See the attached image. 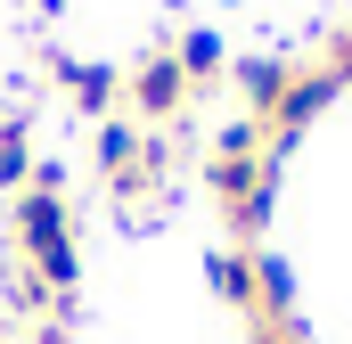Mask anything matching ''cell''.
<instances>
[{"instance_id":"6da1fadb","label":"cell","mask_w":352,"mask_h":344,"mask_svg":"<svg viewBox=\"0 0 352 344\" xmlns=\"http://www.w3.org/2000/svg\"><path fill=\"white\" fill-rule=\"evenodd\" d=\"M8 262L33 270L58 303H74V279H82V255H74V213H66V189H41L25 180L16 205H8Z\"/></svg>"},{"instance_id":"7a4b0ae2","label":"cell","mask_w":352,"mask_h":344,"mask_svg":"<svg viewBox=\"0 0 352 344\" xmlns=\"http://www.w3.org/2000/svg\"><path fill=\"white\" fill-rule=\"evenodd\" d=\"M123 107H131V115H148V123H173L180 107H188V74H180V58H173V50H148V58L131 66Z\"/></svg>"},{"instance_id":"8992f818","label":"cell","mask_w":352,"mask_h":344,"mask_svg":"<svg viewBox=\"0 0 352 344\" xmlns=\"http://www.w3.org/2000/svg\"><path fill=\"white\" fill-rule=\"evenodd\" d=\"M173 58H180V74H188V83H205V74L221 66V33H188Z\"/></svg>"},{"instance_id":"5b68a950","label":"cell","mask_w":352,"mask_h":344,"mask_svg":"<svg viewBox=\"0 0 352 344\" xmlns=\"http://www.w3.org/2000/svg\"><path fill=\"white\" fill-rule=\"evenodd\" d=\"M238 90H246L254 115H270V107L287 98V66H278V58H246V66H238Z\"/></svg>"},{"instance_id":"277c9868","label":"cell","mask_w":352,"mask_h":344,"mask_svg":"<svg viewBox=\"0 0 352 344\" xmlns=\"http://www.w3.org/2000/svg\"><path fill=\"white\" fill-rule=\"evenodd\" d=\"M58 83L74 90V107H82V115H107V107H115V74H107V66H82V58H58Z\"/></svg>"},{"instance_id":"3957f363","label":"cell","mask_w":352,"mask_h":344,"mask_svg":"<svg viewBox=\"0 0 352 344\" xmlns=\"http://www.w3.org/2000/svg\"><path fill=\"white\" fill-rule=\"evenodd\" d=\"M33 180V131H25V107H0V189H25Z\"/></svg>"}]
</instances>
